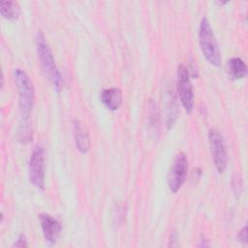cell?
<instances>
[{
    "mask_svg": "<svg viewBox=\"0 0 248 248\" xmlns=\"http://www.w3.org/2000/svg\"><path fill=\"white\" fill-rule=\"evenodd\" d=\"M28 176L36 188L45 189V150L42 146H36L30 156Z\"/></svg>",
    "mask_w": 248,
    "mask_h": 248,
    "instance_id": "4",
    "label": "cell"
},
{
    "mask_svg": "<svg viewBox=\"0 0 248 248\" xmlns=\"http://www.w3.org/2000/svg\"><path fill=\"white\" fill-rule=\"evenodd\" d=\"M14 246L16 247H27L28 244H27V240H26V237L24 234H20L17 238V240L14 243Z\"/></svg>",
    "mask_w": 248,
    "mask_h": 248,
    "instance_id": "15",
    "label": "cell"
},
{
    "mask_svg": "<svg viewBox=\"0 0 248 248\" xmlns=\"http://www.w3.org/2000/svg\"><path fill=\"white\" fill-rule=\"evenodd\" d=\"M227 72L232 79H241L247 75V66L241 58L233 57L228 61Z\"/></svg>",
    "mask_w": 248,
    "mask_h": 248,
    "instance_id": "12",
    "label": "cell"
},
{
    "mask_svg": "<svg viewBox=\"0 0 248 248\" xmlns=\"http://www.w3.org/2000/svg\"><path fill=\"white\" fill-rule=\"evenodd\" d=\"M199 41L206 61L215 67H220L222 63L220 49L211 25L206 17H203L200 22Z\"/></svg>",
    "mask_w": 248,
    "mask_h": 248,
    "instance_id": "3",
    "label": "cell"
},
{
    "mask_svg": "<svg viewBox=\"0 0 248 248\" xmlns=\"http://www.w3.org/2000/svg\"><path fill=\"white\" fill-rule=\"evenodd\" d=\"M36 44L37 52L41 61L42 68L53 87L57 92H59L62 87V76L55 64L51 49L42 31H39L37 34Z\"/></svg>",
    "mask_w": 248,
    "mask_h": 248,
    "instance_id": "1",
    "label": "cell"
},
{
    "mask_svg": "<svg viewBox=\"0 0 248 248\" xmlns=\"http://www.w3.org/2000/svg\"><path fill=\"white\" fill-rule=\"evenodd\" d=\"M237 240L243 244H246L247 242V227L246 226H244L242 230H240V232H238Z\"/></svg>",
    "mask_w": 248,
    "mask_h": 248,
    "instance_id": "14",
    "label": "cell"
},
{
    "mask_svg": "<svg viewBox=\"0 0 248 248\" xmlns=\"http://www.w3.org/2000/svg\"><path fill=\"white\" fill-rule=\"evenodd\" d=\"M100 100L109 110H117L122 104V93L116 87L106 88L101 92Z\"/></svg>",
    "mask_w": 248,
    "mask_h": 248,
    "instance_id": "9",
    "label": "cell"
},
{
    "mask_svg": "<svg viewBox=\"0 0 248 248\" xmlns=\"http://www.w3.org/2000/svg\"><path fill=\"white\" fill-rule=\"evenodd\" d=\"M15 82L19 96V110L24 121L28 120L34 104L35 91L30 77L21 69H16L14 72Z\"/></svg>",
    "mask_w": 248,
    "mask_h": 248,
    "instance_id": "2",
    "label": "cell"
},
{
    "mask_svg": "<svg viewBox=\"0 0 248 248\" xmlns=\"http://www.w3.org/2000/svg\"><path fill=\"white\" fill-rule=\"evenodd\" d=\"M40 223L46 241L49 244L56 243L62 230L60 222L49 214H41Z\"/></svg>",
    "mask_w": 248,
    "mask_h": 248,
    "instance_id": "8",
    "label": "cell"
},
{
    "mask_svg": "<svg viewBox=\"0 0 248 248\" xmlns=\"http://www.w3.org/2000/svg\"><path fill=\"white\" fill-rule=\"evenodd\" d=\"M178 116V107L175 95L171 88L166 91V125L168 129H171Z\"/></svg>",
    "mask_w": 248,
    "mask_h": 248,
    "instance_id": "10",
    "label": "cell"
},
{
    "mask_svg": "<svg viewBox=\"0 0 248 248\" xmlns=\"http://www.w3.org/2000/svg\"><path fill=\"white\" fill-rule=\"evenodd\" d=\"M210 150L214 167L218 172H224L228 165V153L224 139L220 132L216 129H211L208 133Z\"/></svg>",
    "mask_w": 248,
    "mask_h": 248,
    "instance_id": "5",
    "label": "cell"
},
{
    "mask_svg": "<svg viewBox=\"0 0 248 248\" xmlns=\"http://www.w3.org/2000/svg\"><path fill=\"white\" fill-rule=\"evenodd\" d=\"M188 170V159L184 153H178L168 174V185L171 192H177L183 185Z\"/></svg>",
    "mask_w": 248,
    "mask_h": 248,
    "instance_id": "7",
    "label": "cell"
},
{
    "mask_svg": "<svg viewBox=\"0 0 248 248\" xmlns=\"http://www.w3.org/2000/svg\"><path fill=\"white\" fill-rule=\"evenodd\" d=\"M1 16L8 20H16L19 16V6L14 1H2L0 3Z\"/></svg>",
    "mask_w": 248,
    "mask_h": 248,
    "instance_id": "13",
    "label": "cell"
},
{
    "mask_svg": "<svg viewBox=\"0 0 248 248\" xmlns=\"http://www.w3.org/2000/svg\"><path fill=\"white\" fill-rule=\"evenodd\" d=\"M73 123L76 146L81 153H87L90 149L89 135L79 120H74Z\"/></svg>",
    "mask_w": 248,
    "mask_h": 248,
    "instance_id": "11",
    "label": "cell"
},
{
    "mask_svg": "<svg viewBox=\"0 0 248 248\" xmlns=\"http://www.w3.org/2000/svg\"><path fill=\"white\" fill-rule=\"evenodd\" d=\"M177 91L183 108L190 113L194 108V90L189 72L182 64L177 69Z\"/></svg>",
    "mask_w": 248,
    "mask_h": 248,
    "instance_id": "6",
    "label": "cell"
}]
</instances>
